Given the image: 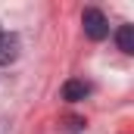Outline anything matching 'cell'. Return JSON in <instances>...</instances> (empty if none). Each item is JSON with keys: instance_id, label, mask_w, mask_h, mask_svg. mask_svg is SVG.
Masks as SVG:
<instances>
[{"instance_id": "4", "label": "cell", "mask_w": 134, "mask_h": 134, "mask_svg": "<svg viewBox=\"0 0 134 134\" xmlns=\"http://www.w3.org/2000/svg\"><path fill=\"white\" fill-rule=\"evenodd\" d=\"M115 44L122 53H134V25H119L115 31Z\"/></svg>"}, {"instance_id": "2", "label": "cell", "mask_w": 134, "mask_h": 134, "mask_svg": "<svg viewBox=\"0 0 134 134\" xmlns=\"http://www.w3.org/2000/svg\"><path fill=\"white\" fill-rule=\"evenodd\" d=\"M19 59V37L13 31H0V66H13Z\"/></svg>"}, {"instance_id": "1", "label": "cell", "mask_w": 134, "mask_h": 134, "mask_svg": "<svg viewBox=\"0 0 134 134\" xmlns=\"http://www.w3.org/2000/svg\"><path fill=\"white\" fill-rule=\"evenodd\" d=\"M81 25H84V34H87L91 41L109 37V19L103 16L100 9H94V6H87V9L81 13Z\"/></svg>"}, {"instance_id": "3", "label": "cell", "mask_w": 134, "mask_h": 134, "mask_svg": "<svg viewBox=\"0 0 134 134\" xmlns=\"http://www.w3.org/2000/svg\"><path fill=\"white\" fill-rule=\"evenodd\" d=\"M87 94H91V84L81 81V78H69L66 84H63V100L66 103H81Z\"/></svg>"}]
</instances>
